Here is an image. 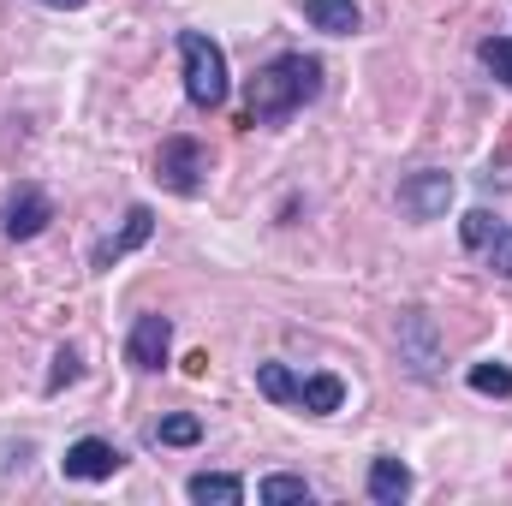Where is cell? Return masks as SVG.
Segmentation results:
<instances>
[{"label": "cell", "instance_id": "1", "mask_svg": "<svg viewBox=\"0 0 512 506\" xmlns=\"http://www.w3.org/2000/svg\"><path fill=\"white\" fill-rule=\"evenodd\" d=\"M322 96V60L310 54H274L245 90V126H280L304 102Z\"/></svg>", "mask_w": 512, "mask_h": 506}, {"label": "cell", "instance_id": "2", "mask_svg": "<svg viewBox=\"0 0 512 506\" xmlns=\"http://www.w3.org/2000/svg\"><path fill=\"white\" fill-rule=\"evenodd\" d=\"M179 72H185V102L203 108V114H215L227 102V90H233L227 48L215 36H203V30H179Z\"/></svg>", "mask_w": 512, "mask_h": 506}, {"label": "cell", "instance_id": "3", "mask_svg": "<svg viewBox=\"0 0 512 506\" xmlns=\"http://www.w3.org/2000/svg\"><path fill=\"white\" fill-rule=\"evenodd\" d=\"M155 179L173 191V197H197L209 185V149L197 137H167L161 155H155Z\"/></svg>", "mask_w": 512, "mask_h": 506}, {"label": "cell", "instance_id": "4", "mask_svg": "<svg viewBox=\"0 0 512 506\" xmlns=\"http://www.w3.org/2000/svg\"><path fill=\"white\" fill-rule=\"evenodd\" d=\"M399 364L417 381L441 376V340H435V322H429L423 310H405V316H399Z\"/></svg>", "mask_w": 512, "mask_h": 506}, {"label": "cell", "instance_id": "5", "mask_svg": "<svg viewBox=\"0 0 512 506\" xmlns=\"http://www.w3.org/2000/svg\"><path fill=\"white\" fill-rule=\"evenodd\" d=\"M447 203H453V173L423 167V173L399 179V209H405L411 221H441V215H447Z\"/></svg>", "mask_w": 512, "mask_h": 506}, {"label": "cell", "instance_id": "6", "mask_svg": "<svg viewBox=\"0 0 512 506\" xmlns=\"http://www.w3.org/2000/svg\"><path fill=\"white\" fill-rule=\"evenodd\" d=\"M167 352H173V322L167 316H137L126 334V364L137 370V376H155L161 364H167Z\"/></svg>", "mask_w": 512, "mask_h": 506}, {"label": "cell", "instance_id": "7", "mask_svg": "<svg viewBox=\"0 0 512 506\" xmlns=\"http://www.w3.org/2000/svg\"><path fill=\"white\" fill-rule=\"evenodd\" d=\"M120 465H126V453H120L114 441H102V435L72 441V447H66V459H60V471H66L72 483H108Z\"/></svg>", "mask_w": 512, "mask_h": 506}, {"label": "cell", "instance_id": "8", "mask_svg": "<svg viewBox=\"0 0 512 506\" xmlns=\"http://www.w3.org/2000/svg\"><path fill=\"white\" fill-rule=\"evenodd\" d=\"M48 221H54V203H48V191H42V185H18V191L6 197V209H0L6 239H36Z\"/></svg>", "mask_w": 512, "mask_h": 506}, {"label": "cell", "instance_id": "9", "mask_svg": "<svg viewBox=\"0 0 512 506\" xmlns=\"http://www.w3.org/2000/svg\"><path fill=\"white\" fill-rule=\"evenodd\" d=\"M149 233H155V209H143V203H137V209L126 215V227H120V233H108V239L96 245V268H114L120 256H131L137 245H149Z\"/></svg>", "mask_w": 512, "mask_h": 506}, {"label": "cell", "instance_id": "10", "mask_svg": "<svg viewBox=\"0 0 512 506\" xmlns=\"http://www.w3.org/2000/svg\"><path fill=\"white\" fill-rule=\"evenodd\" d=\"M304 18H310L316 30H328V36H352V30L364 24L358 0H304Z\"/></svg>", "mask_w": 512, "mask_h": 506}, {"label": "cell", "instance_id": "11", "mask_svg": "<svg viewBox=\"0 0 512 506\" xmlns=\"http://www.w3.org/2000/svg\"><path fill=\"white\" fill-rule=\"evenodd\" d=\"M298 405H304L310 417H334V411L346 405V381L340 376H304L298 381Z\"/></svg>", "mask_w": 512, "mask_h": 506}, {"label": "cell", "instance_id": "12", "mask_svg": "<svg viewBox=\"0 0 512 506\" xmlns=\"http://www.w3.org/2000/svg\"><path fill=\"white\" fill-rule=\"evenodd\" d=\"M185 495L197 506H239L245 501V483H239V477H221V471H197V477L185 483Z\"/></svg>", "mask_w": 512, "mask_h": 506}, {"label": "cell", "instance_id": "13", "mask_svg": "<svg viewBox=\"0 0 512 506\" xmlns=\"http://www.w3.org/2000/svg\"><path fill=\"white\" fill-rule=\"evenodd\" d=\"M405 495H411V471H405L399 459H376V465H370V501L399 506Z\"/></svg>", "mask_w": 512, "mask_h": 506}, {"label": "cell", "instance_id": "14", "mask_svg": "<svg viewBox=\"0 0 512 506\" xmlns=\"http://www.w3.org/2000/svg\"><path fill=\"white\" fill-rule=\"evenodd\" d=\"M256 501H262V506H310V483H304V477H280V471H274V477H262V483H256Z\"/></svg>", "mask_w": 512, "mask_h": 506}, {"label": "cell", "instance_id": "15", "mask_svg": "<svg viewBox=\"0 0 512 506\" xmlns=\"http://www.w3.org/2000/svg\"><path fill=\"white\" fill-rule=\"evenodd\" d=\"M256 387H262V399H274V405H298V376H292L286 364H256Z\"/></svg>", "mask_w": 512, "mask_h": 506}, {"label": "cell", "instance_id": "16", "mask_svg": "<svg viewBox=\"0 0 512 506\" xmlns=\"http://www.w3.org/2000/svg\"><path fill=\"white\" fill-rule=\"evenodd\" d=\"M155 441H161V447H191V441H203V423H197L191 411L161 417V423H155Z\"/></svg>", "mask_w": 512, "mask_h": 506}, {"label": "cell", "instance_id": "17", "mask_svg": "<svg viewBox=\"0 0 512 506\" xmlns=\"http://www.w3.org/2000/svg\"><path fill=\"white\" fill-rule=\"evenodd\" d=\"M477 60L512 90V36H483V42H477Z\"/></svg>", "mask_w": 512, "mask_h": 506}, {"label": "cell", "instance_id": "18", "mask_svg": "<svg viewBox=\"0 0 512 506\" xmlns=\"http://www.w3.org/2000/svg\"><path fill=\"white\" fill-rule=\"evenodd\" d=\"M471 387H477V393L507 399V393H512V370H507V364H477V370H471Z\"/></svg>", "mask_w": 512, "mask_h": 506}, {"label": "cell", "instance_id": "19", "mask_svg": "<svg viewBox=\"0 0 512 506\" xmlns=\"http://www.w3.org/2000/svg\"><path fill=\"white\" fill-rule=\"evenodd\" d=\"M459 239H465L471 251H489V239H495V215H489V209H471L465 227H459Z\"/></svg>", "mask_w": 512, "mask_h": 506}, {"label": "cell", "instance_id": "20", "mask_svg": "<svg viewBox=\"0 0 512 506\" xmlns=\"http://www.w3.org/2000/svg\"><path fill=\"white\" fill-rule=\"evenodd\" d=\"M66 381H78V352H72V346H60V352H54V376H48V393H60Z\"/></svg>", "mask_w": 512, "mask_h": 506}, {"label": "cell", "instance_id": "21", "mask_svg": "<svg viewBox=\"0 0 512 506\" xmlns=\"http://www.w3.org/2000/svg\"><path fill=\"white\" fill-rule=\"evenodd\" d=\"M489 268H495L501 280H512V227H507V233H495V239H489Z\"/></svg>", "mask_w": 512, "mask_h": 506}, {"label": "cell", "instance_id": "22", "mask_svg": "<svg viewBox=\"0 0 512 506\" xmlns=\"http://www.w3.org/2000/svg\"><path fill=\"white\" fill-rule=\"evenodd\" d=\"M42 6H54V12H78L84 0H42Z\"/></svg>", "mask_w": 512, "mask_h": 506}]
</instances>
